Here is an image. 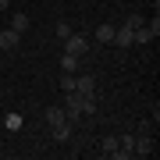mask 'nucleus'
<instances>
[{"label":"nucleus","mask_w":160,"mask_h":160,"mask_svg":"<svg viewBox=\"0 0 160 160\" xmlns=\"http://www.w3.org/2000/svg\"><path fill=\"white\" fill-rule=\"evenodd\" d=\"M78 114H82V92H64V118L68 121H78Z\"/></svg>","instance_id":"obj_1"},{"label":"nucleus","mask_w":160,"mask_h":160,"mask_svg":"<svg viewBox=\"0 0 160 160\" xmlns=\"http://www.w3.org/2000/svg\"><path fill=\"white\" fill-rule=\"evenodd\" d=\"M75 92H82V96H96V75L89 71H75Z\"/></svg>","instance_id":"obj_2"},{"label":"nucleus","mask_w":160,"mask_h":160,"mask_svg":"<svg viewBox=\"0 0 160 160\" xmlns=\"http://www.w3.org/2000/svg\"><path fill=\"white\" fill-rule=\"evenodd\" d=\"M89 50V39H86V36H68V39H64V53H75V57H82V53H86Z\"/></svg>","instance_id":"obj_3"},{"label":"nucleus","mask_w":160,"mask_h":160,"mask_svg":"<svg viewBox=\"0 0 160 160\" xmlns=\"http://www.w3.org/2000/svg\"><path fill=\"white\" fill-rule=\"evenodd\" d=\"M18 43H22V32H14V29H0V50H18Z\"/></svg>","instance_id":"obj_4"},{"label":"nucleus","mask_w":160,"mask_h":160,"mask_svg":"<svg viewBox=\"0 0 160 160\" xmlns=\"http://www.w3.org/2000/svg\"><path fill=\"white\" fill-rule=\"evenodd\" d=\"M135 157H153V135L149 132H139L135 135Z\"/></svg>","instance_id":"obj_5"},{"label":"nucleus","mask_w":160,"mask_h":160,"mask_svg":"<svg viewBox=\"0 0 160 160\" xmlns=\"http://www.w3.org/2000/svg\"><path fill=\"white\" fill-rule=\"evenodd\" d=\"M29 25H32V18L25 14V11H11V25H7V29H14V32H29Z\"/></svg>","instance_id":"obj_6"},{"label":"nucleus","mask_w":160,"mask_h":160,"mask_svg":"<svg viewBox=\"0 0 160 160\" xmlns=\"http://www.w3.org/2000/svg\"><path fill=\"white\" fill-rule=\"evenodd\" d=\"M50 135H53V142H68V139H71V121H57V125H50Z\"/></svg>","instance_id":"obj_7"},{"label":"nucleus","mask_w":160,"mask_h":160,"mask_svg":"<svg viewBox=\"0 0 160 160\" xmlns=\"http://www.w3.org/2000/svg\"><path fill=\"white\" fill-rule=\"evenodd\" d=\"M114 43L121 46V50H128V46L135 43V32H132L128 25H121V29H114Z\"/></svg>","instance_id":"obj_8"},{"label":"nucleus","mask_w":160,"mask_h":160,"mask_svg":"<svg viewBox=\"0 0 160 160\" xmlns=\"http://www.w3.org/2000/svg\"><path fill=\"white\" fill-rule=\"evenodd\" d=\"M43 121H46V125H57V121H68V118H64V107H46V110H43Z\"/></svg>","instance_id":"obj_9"},{"label":"nucleus","mask_w":160,"mask_h":160,"mask_svg":"<svg viewBox=\"0 0 160 160\" xmlns=\"http://www.w3.org/2000/svg\"><path fill=\"white\" fill-rule=\"evenodd\" d=\"M114 149H118V135H103V139H100V153H103V157H110Z\"/></svg>","instance_id":"obj_10"},{"label":"nucleus","mask_w":160,"mask_h":160,"mask_svg":"<svg viewBox=\"0 0 160 160\" xmlns=\"http://www.w3.org/2000/svg\"><path fill=\"white\" fill-rule=\"evenodd\" d=\"M61 68L68 71V75H75V71L82 68V64H78V57H75V53H64V57H61Z\"/></svg>","instance_id":"obj_11"},{"label":"nucleus","mask_w":160,"mask_h":160,"mask_svg":"<svg viewBox=\"0 0 160 160\" xmlns=\"http://www.w3.org/2000/svg\"><path fill=\"white\" fill-rule=\"evenodd\" d=\"M22 125H25L22 114H7V118H4V128H7V132H22Z\"/></svg>","instance_id":"obj_12"},{"label":"nucleus","mask_w":160,"mask_h":160,"mask_svg":"<svg viewBox=\"0 0 160 160\" xmlns=\"http://www.w3.org/2000/svg\"><path fill=\"white\" fill-rule=\"evenodd\" d=\"M96 43H114V25H100L96 29Z\"/></svg>","instance_id":"obj_13"},{"label":"nucleus","mask_w":160,"mask_h":160,"mask_svg":"<svg viewBox=\"0 0 160 160\" xmlns=\"http://www.w3.org/2000/svg\"><path fill=\"white\" fill-rule=\"evenodd\" d=\"M125 25H128L132 32H135V29H142V25H146V18H142V14L135 11V14H128V18H125Z\"/></svg>","instance_id":"obj_14"},{"label":"nucleus","mask_w":160,"mask_h":160,"mask_svg":"<svg viewBox=\"0 0 160 160\" xmlns=\"http://www.w3.org/2000/svg\"><path fill=\"white\" fill-rule=\"evenodd\" d=\"M82 114H96V96H82Z\"/></svg>","instance_id":"obj_15"},{"label":"nucleus","mask_w":160,"mask_h":160,"mask_svg":"<svg viewBox=\"0 0 160 160\" xmlns=\"http://www.w3.org/2000/svg\"><path fill=\"white\" fill-rule=\"evenodd\" d=\"M71 89H75V75L64 71V75H61V92H71Z\"/></svg>","instance_id":"obj_16"},{"label":"nucleus","mask_w":160,"mask_h":160,"mask_svg":"<svg viewBox=\"0 0 160 160\" xmlns=\"http://www.w3.org/2000/svg\"><path fill=\"white\" fill-rule=\"evenodd\" d=\"M57 36H61V39H68V36H71V29H68V22H57Z\"/></svg>","instance_id":"obj_17"},{"label":"nucleus","mask_w":160,"mask_h":160,"mask_svg":"<svg viewBox=\"0 0 160 160\" xmlns=\"http://www.w3.org/2000/svg\"><path fill=\"white\" fill-rule=\"evenodd\" d=\"M139 132H149V135H153V125H149V121H139V125H135V135H139Z\"/></svg>","instance_id":"obj_18"},{"label":"nucleus","mask_w":160,"mask_h":160,"mask_svg":"<svg viewBox=\"0 0 160 160\" xmlns=\"http://www.w3.org/2000/svg\"><path fill=\"white\" fill-rule=\"evenodd\" d=\"M0 11H11V0H0Z\"/></svg>","instance_id":"obj_19"}]
</instances>
